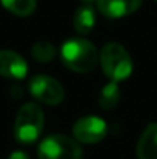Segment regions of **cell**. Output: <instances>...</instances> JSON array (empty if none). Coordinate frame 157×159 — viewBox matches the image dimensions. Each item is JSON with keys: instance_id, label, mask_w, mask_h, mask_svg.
<instances>
[{"instance_id": "8fae6325", "label": "cell", "mask_w": 157, "mask_h": 159, "mask_svg": "<svg viewBox=\"0 0 157 159\" xmlns=\"http://www.w3.org/2000/svg\"><path fill=\"white\" fill-rule=\"evenodd\" d=\"M119 99H120V91H119L117 82L106 84L99 93V105L103 110H112L117 105Z\"/></svg>"}, {"instance_id": "3957f363", "label": "cell", "mask_w": 157, "mask_h": 159, "mask_svg": "<svg viewBox=\"0 0 157 159\" xmlns=\"http://www.w3.org/2000/svg\"><path fill=\"white\" fill-rule=\"evenodd\" d=\"M100 63L106 77L111 82H120L129 77L133 73V60L128 51L116 42L106 43L100 51Z\"/></svg>"}, {"instance_id": "8992f818", "label": "cell", "mask_w": 157, "mask_h": 159, "mask_svg": "<svg viewBox=\"0 0 157 159\" xmlns=\"http://www.w3.org/2000/svg\"><path fill=\"white\" fill-rule=\"evenodd\" d=\"M74 138L83 144H96L100 142L108 133V125L103 119L97 116H86L76 122L72 128Z\"/></svg>"}, {"instance_id": "ba28073f", "label": "cell", "mask_w": 157, "mask_h": 159, "mask_svg": "<svg viewBox=\"0 0 157 159\" xmlns=\"http://www.w3.org/2000/svg\"><path fill=\"white\" fill-rule=\"evenodd\" d=\"M140 5L142 0H97L99 11L109 19L129 16L134 11H137Z\"/></svg>"}, {"instance_id": "6da1fadb", "label": "cell", "mask_w": 157, "mask_h": 159, "mask_svg": "<svg viewBox=\"0 0 157 159\" xmlns=\"http://www.w3.org/2000/svg\"><path fill=\"white\" fill-rule=\"evenodd\" d=\"M62 62L66 68L76 73H89L97 66V48L83 39H68L60 48Z\"/></svg>"}, {"instance_id": "7c38bea8", "label": "cell", "mask_w": 157, "mask_h": 159, "mask_svg": "<svg viewBox=\"0 0 157 159\" xmlns=\"http://www.w3.org/2000/svg\"><path fill=\"white\" fill-rule=\"evenodd\" d=\"M2 5L19 17H28L36 9V0H0Z\"/></svg>"}, {"instance_id": "9a60e30c", "label": "cell", "mask_w": 157, "mask_h": 159, "mask_svg": "<svg viewBox=\"0 0 157 159\" xmlns=\"http://www.w3.org/2000/svg\"><path fill=\"white\" fill-rule=\"evenodd\" d=\"M83 2H93V0H83Z\"/></svg>"}, {"instance_id": "9c48e42d", "label": "cell", "mask_w": 157, "mask_h": 159, "mask_svg": "<svg viewBox=\"0 0 157 159\" xmlns=\"http://www.w3.org/2000/svg\"><path fill=\"white\" fill-rule=\"evenodd\" d=\"M137 158L157 159V124H150L137 142Z\"/></svg>"}, {"instance_id": "5b68a950", "label": "cell", "mask_w": 157, "mask_h": 159, "mask_svg": "<svg viewBox=\"0 0 157 159\" xmlns=\"http://www.w3.org/2000/svg\"><path fill=\"white\" fill-rule=\"evenodd\" d=\"M29 91L31 94L46 105H59L65 99V90L59 80L51 76L39 74L29 80Z\"/></svg>"}, {"instance_id": "5bb4252c", "label": "cell", "mask_w": 157, "mask_h": 159, "mask_svg": "<svg viewBox=\"0 0 157 159\" xmlns=\"http://www.w3.org/2000/svg\"><path fill=\"white\" fill-rule=\"evenodd\" d=\"M8 159H29V156L25 153V152H20V150H17V152H12Z\"/></svg>"}, {"instance_id": "30bf717a", "label": "cell", "mask_w": 157, "mask_h": 159, "mask_svg": "<svg viewBox=\"0 0 157 159\" xmlns=\"http://www.w3.org/2000/svg\"><path fill=\"white\" fill-rule=\"evenodd\" d=\"M72 23H74V30L79 33V34H89L96 25V12H94V8L91 5H82L76 14H74V19H72Z\"/></svg>"}, {"instance_id": "4fadbf2b", "label": "cell", "mask_w": 157, "mask_h": 159, "mask_svg": "<svg viewBox=\"0 0 157 159\" xmlns=\"http://www.w3.org/2000/svg\"><path fill=\"white\" fill-rule=\"evenodd\" d=\"M33 57L37 62H42V63L51 62L52 59L55 57V48L48 40H39L33 47Z\"/></svg>"}, {"instance_id": "277c9868", "label": "cell", "mask_w": 157, "mask_h": 159, "mask_svg": "<svg viewBox=\"0 0 157 159\" xmlns=\"http://www.w3.org/2000/svg\"><path fill=\"white\" fill-rule=\"evenodd\" d=\"M39 159H82L80 145L65 134H52L42 141L37 150Z\"/></svg>"}, {"instance_id": "7a4b0ae2", "label": "cell", "mask_w": 157, "mask_h": 159, "mask_svg": "<svg viewBox=\"0 0 157 159\" xmlns=\"http://www.w3.org/2000/svg\"><path fill=\"white\" fill-rule=\"evenodd\" d=\"M45 124L43 110L34 102H28L20 107L15 124H14V136L22 144H33L42 133Z\"/></svg>"}, {"instance_id": "52a82bcc", "label": "cell", "mask_w": 157, "mask_h": 159, "mask_svg": "<svg viewBox=\"0 0 157 159\" xmlns=\"http://www.w3.org/2000/svg\"><path fill=\"white\" fill-rule=\"evenodd\" d=\"M28 74L26 60L11 50H0V76L20 80Z\"/></svg>"}]
</instances>
